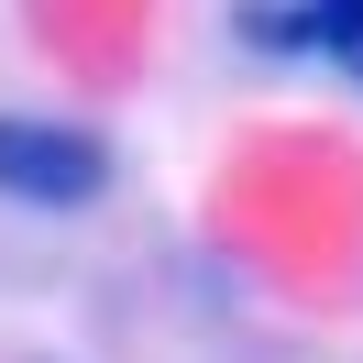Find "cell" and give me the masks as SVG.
<instances>
[{"instance_id": "6da1fadb", "label": "cell", "mask_w": 363, "mask_h": 363, "mask_svg": "<svg viewBox=\"0 0 363 363\" xmlns=\"http://www.w3.org/2000/svg\"><path fill=\"white\" fill-rule=\"evenodd\" d=\"M111 187V143L89 121H45V111H0V199L23 209H89Z\"/></svg>"}, {"instance_id": "7a4b0ae2", "label": "cell", "mask_w": 363, "mask_h": 363, "mask_svg": "<svg viewBox=\"0 0 363 363\" xmlns=\"http://www.w3.org/2000/svg\"><path fill=\"white\" fill-rule=\"evenodd\" d=\"M308 45L363 77V0H308Z\"/></svg>"}]
</instances>
